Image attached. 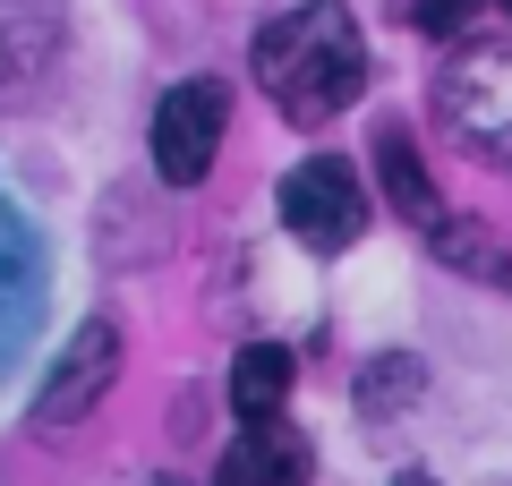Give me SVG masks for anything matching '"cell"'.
Segmentation results:
<instances>
[{"label": "cell", "instance_id": "6da1fadb", "mask_svg": "<svg viewBox=\"0 0 512 486\" xmlns=\"http://www.w3.org/2000/svg\"><path fill=\"white\" fill-rule=\"evenodd\" d=\"M256 86L282 103V120L299 128H325L333 111H350L367 94V43H359V18L342 0H299L282 9L265 35H256Z\"/></svg>", "mask_w": 512, "mask_h": 486}, {"label": "cell", "instance_id": "7a4b0ae2", "mask_svg": "<svg viewBox=\"0 0 512 486\" xmlns=\"http://www.w3.org/2000/svg\"><path fill=\"white\" fill-rule=\"evenodd\" d=\"M436 120L453 128L461 154L512 171V52L470 43V52L444 60V69H436Z\"/></svg>", "mask_w": 512, "mask_h": 486}, {"label": "cell", "instance_id": "3957f363", "mask_svg": "<svg viewBox=\"0 0 512 486\" xmlns=\"http://www.w3.org/2000/svg\"><path fill=\"white\" fill-rule=\"evenodd\" d=\"M282 222H291V239L299 248H350V239L367 231V188H359V171H350L342 154H308L282 180Z\"/></svg>", "mask_w": 512, "mask_h": 486}, {"label": "cell", "instance_id": "277c9868", "mask_svg": "<svg viewBox=\"0 0 512 486\" xmlns=\"http://www.w3.org/2000/svg\"><path fill=\"white\" fill-rule=\"evenodd\" d=\"M222 128H231V94H222L214 77L171 86L163 103H154V171H163L171 188H197L205 171H214V154H222Z\"/></svg>", "mask_w": 512, "mask_h": 486}, {"label": "cell", "instance_id": "5b68a950", "mask_svg": "<svg viewBox=\"0 0 512 486\" xmlns=\"http://www.w3.org/2000/svg\"><path fill=\"white\" fill-rule=\"evenodd\" d=\"M111 376H120V333L94 316L86 333L60 350V367L43 376V393H35V427H69V418H86L94 401L111 393Z\"/></svg>", "mask_w": 512, "mask_h": 486}, {"label": "cell", "instance_id": "8992f818", "mask_svg": "<svg viewBox=\"0 0 512 486\" xmlns=\"http://www.w3.org/2000/svg\"><path fill=\"white\" fill-rule=\"evenodd\" d=\"M214 486H308V444H299L282 418H256V427L222 452Z\"/></svg>", "mask_w": 512, "mask_h": 486}, {"label": "cell", "instance_id": "52a82bcc", "mask_svg": "<svg viewBox=\"0 0 512 486\" xmlns=\"http://www.w3.org/2000/svg\"><path fill=\"white\" fill-rule=\"evenodd\" d=\"M376 180H384V197H393V214H402V222H419V231H436V222H444L436 180H427L410 128H376Z\"/></svg>", "mask_w": 512, "mask_h": 486}, {"label": "cell", "instance_id": "ba28073f", "mask_svg": "<svg viewBox=\"0 0 512 486\" xmlns=\"http://www.w3.org/2000/svg\"><path fill=\"white\" fill-rule=\"evenodd\" d=\"M436 256L453 273H478V282H495V290H512V248H504V231H495V222H470V214H444L436 231Z\"/></svg>", "mask_w": 512, "mask_h": 486}, {"label": "cell", "instance_id": "9c48e42d", "mask_svg": "<svg viewBox=\"0 0 512 486\" xmlns=\"http://www.w3.org/2000/svg\"><path fill=\"white\" fill-rule=\"evenodd\" d=\"M282 401H291V350H282V342L239 350V359H231V410L256 427V418H282Z\"/></svg>", "mask_w": 512, "mask_h": 486}, {"label": "cell", "instance_id": "30bf717a", "mask_svg": "<svg viewBox=\"0 0 512 486\" xmlns=\"http://www.w3.org/2000/svg\"><path fill=\"white\" fill-rule=\"evenodd\" d=\"M410 401H419V359H376V367H367V393H359V410H367V418L410 410Z\"/></svg>", "mask_w": 512, "mask_h": 486}, {"label": "cell", "instance_id": "8fae6325", "mask_svg": "<svg viewBox=\"0 0 512 486\" xmlns=\"http://www.w3.org/2000/svg\"><path fill=\"white\" fill-rule=\"evenodd\" d=\"M393 9H402V26H419V35H461L478 0H393Z\"/></svg>", "mask_w": 512, "mask_h": 486}, {"label": "cell", "instance_id": "7c38bea8", "mask_svg": "<svg viewBox=\"0 0 512 486\" xmlns=\"http://www.w3.org/2000/svg\"><path fill=\"white\" fill-rule=\"evenodd\" d=\"M0 248H9V239H0ZM0 290H9V256H0Z\"/></svg>", "mask_w": 512, "mask_h": 486}, {"label": "cell", "instance_id": "4fadbf2b", "mask_svg": "<svg viewBox=\"0 0 512 486\" xmlns=\"http://www.w3.org/2000/svg\"><path fill=\"white\" fill-rule=\"evenodd\" d=\"M504 18H512V0H504Z\"/></svg>", "mask_w": 512, "mask_h": 486}]
</instances>
